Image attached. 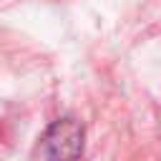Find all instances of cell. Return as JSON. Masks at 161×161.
<instances>
[{
	"mask_svg": "<svg viewBox=\"0 0 161 161\" xmlns=\"http://www.w3.org/2000/svg\"><path fill=\"white\" fill-rule=\"evenodd\" d=\"M80 153L83 126L75 118H58L43 131L28 161H78Z\"/></svg>",
	"mask_w": 161,
	"mask_h": 161,
	"instance_id": "cell-1",
	"label": "cell"
}]
</instances>
